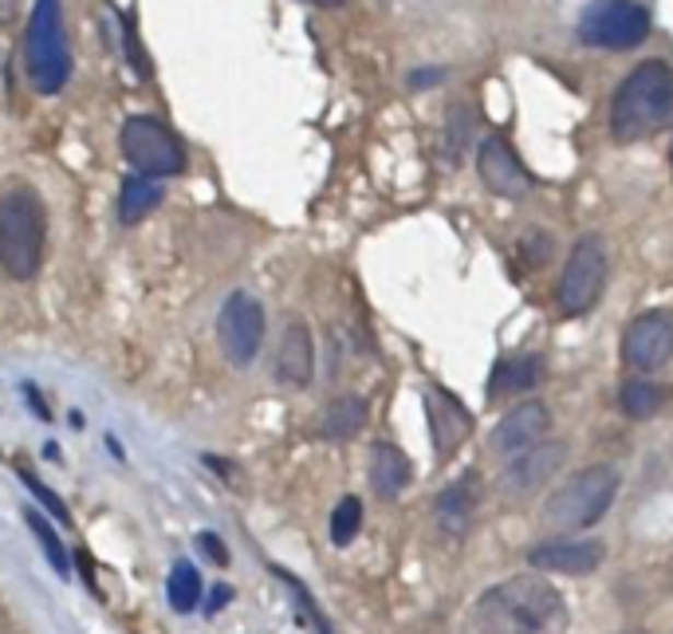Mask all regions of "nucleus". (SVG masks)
I'll return each mask as SVG.
<instances>
[{"label": "nucleus", "instance_id": "f257e3e1", "mask_svg": "<svg viewBox=\"0 0 673 634\" xmlns=\"http://www.w3.org/2000/svg\"><path fill=\"white\" fill-rule=\"evenodd\" d=\"M473 631L477 634H564L567 603L559 587L539 572L512 576L488 587L473 607Z\"/></svg>", "mask_w": 673, "mask_h": 634}, {"label": "nucleus", "instance_id": "f03ea898", "mask_svg": "<svg viewBox=\"0 0 673 634\" xmlns=\"http://www.w3.org/2000/svg\"><path fill=\"white\" fill-rule=\"evenodd\" d=\"M673 123V68L665 59H646L615 88L611 99V138L630 147Z\"/></svg>", "mask_w": 673, "mask_h": 634}, {"label": "nucleus", "instance_id": "7ed1b4c3", "mask_svg": "<svg viewBox=\"0 0 673 634\" xmlns=\"http://www.w3.org/2000/svg\"><path fill=\"white\" fill-rule=\"evenodd\" d=\"M48 249V209L36 186H9L0 194V273L28 284Z\"/></svg>", "mask_w": 673, "mask_h": 634}, {"label": "nucleus", "instance_id": "20e7f679", "mask_svg": "<svg viewBox=\"0 0 673 634\" xmlns=\"http://www.w3.org/2000/svg\"><path fill=\"white\" fill-rule=\"evenodd\" d=\"M20 56H24V76L36 88V95L51 99L68 88L71 44H68V28H63V0H36L32 4Z\"/></svg>", "mask_w": 673, "mask_h": 634}, {"label": "nucleus", "instance_id": "39448f33", "mask_svg": "<svg viewBox=\"0 0 673 634\" xmlns=\"http://www.w3.org/2000/svg\"><path fill=\"white\" fill-rule=\"evenodd\" d=\"M618 477L615 465H591V469H579L564 485L547 497V508H544V525L552 532H587V528H595L599 520L611 512L618 497Z\"/></svg>", "mask_w": 673, "mask_h": 634}, {"label": "nucleus", "instance_id": "423d86ee", "mask_svg": "<svg viewBox=\"0 0 673 634\" xmlns=\"http://www.w3.org/2000/svg\"><path fill=\"white\" fill-rule=\"evenodd\" d=\"M118 150H123V158H127V166L135 174L158 177V182L186 174L189 166L186 142L154 115H130L118 127Z\"/></svg>", "mask_w": 673, "mask_h": 634}, {"label": "nucleus", "instance_id": "0eeeda50", "mask_svg": "<svg viewBox=\"0 0 673 634\" xmlns=\"http://www.w3.org/2000/svg\"><path fill=\"white\" fill-rule=\"evenodd\" d=\"M606 241L599 233H587L571 244V253H567V264L564 273H559V288H556V300H559V312L579 320L603 300V288H606Z\"/></svg>", "mask_w": 673, "mask_h": 634}, {"label": "nucleus", "instance_id": "6e6552de", "mask_svg": "<svg viewBox=\"0 0 673 634\" xmlns=\"http://www.w3.org/2000/svg\"><path fill=\"white\" fill-rule=\"evenodd\" d=\"M650 36V12L638 0H587L579 39L603 51H630Z\"/></svg>", "mask_w": 673, "mask_h": 634}, {"label": "nucleus", "instance_id": "1a4fd4ad", "mask_svg": "<svg viewBox=\"0 0 673 634\" xmlns=\"http://www.w3.org/2000/svg\"><path fill=\"white\" fill-rule=\"evenodd\" d=\"M264 332H268V320H264V303L253 292H229L217 308V347L233 367H253L256 355L264 347Z\"/></svg>", "mask_w": 673, "mask_h": 634}, {"label": "nucleus", "instance_id": "9d476101", "mask_svg": "<svg viewBox=\"0 0 673 634\" xmlns=\"http://www.w3.org/2000/svg\"><path fill=\"white\" fill-rule=\"evenodd\" d=\"M477 174L488 194L508 197V201H520V197H527L532 186H536L527 166L520 162L517 147L504 135H485L477 142Z\"/></svg>", "mask_w": 673, "mask_h": 634}, {"label": "nucleus", "instance_id": "9b49d317", "mask_svg": "<svg viewBox=\"0 0 673 634\" xmlns=\"http://www.w3.org/2000/svg\"><path fill=\"white\" fill-rule=\"evenodd\" d=\"M623 359L630 371L654 374L673 359V315L670 312H642L623 332Z\"/></svg>", "mask_w": 673, "mask_h": 634}, {"label": "nucleus", "instance_id": "f8f14e48", "mask_svg": "<svg viewBox=\"0 0 673 634\" xmlns=\"http://www.w3.org/2000/svg\"><path fill=\"white\" fill-rule=\"evenodd\" d=\"M552 434V411H547L544 402H520L504 418L492 426V438H488V449L497 453V458H520L524 449L539 446L547 441Z\"/></svg>", "mask_w": 673, "mask_h": 634}, {"label": "nucleus", "instance_id": "ddd939ff", "mask_svg": "<svg viewBox=\"0 0 673 634\" xmlns=\"http://www.w3.org/2000/svg\"><path fill=\"white\" fill-rule=\"evenodd\" d=\"M564 461H567V441H539V446L524 449L520 458L508 461L500 485H504L508 497H527V493H536Z\"/></svg>", "mask_w": 673, "mask_h": 634}, {"label": "nucleus", "instance_id": "4468645a", "mask_svg": "<svg viewBox=\"0 0 673 634\" xmlns=\"http://www.w3.org/2000/svg\"><path fill=\"white\" fill-rule=\"evenodd\" d=\"M426 418H430V438L438 458L445 461L449 453H457L461 441L473 434V418L461 406V399L445 391V387H426Z\"/></svg>", "mask_w": 673, "mask_h": 634}, {"label": "nucleus", "instance_id": "2eb2a0df", "mask_svg": "<svg viewBox=\"0 0 673 634\" xmlns=\"http://www.w3.org/2000/svg\"><path fill=\"white\" fill-rule=\"evenodd\" d=\"M606 547L599 540H552L527 552V564L536 572H556V576H591L603 567Z\"/></svg>", "mask_w": 673, "mask_h": 634}, {"label": "nucleus", "instance_id": "dca6fc26", "mask_svg": "<svg viewBox=\"0 0 673 634\" xmlns=\"http://www.w3.org/2000/svg\"><path fill=\"white\" fill-rule=\"evenodd\" d=\"M315 374V339H312V327L303 320H288L280 335V347H276V379L283 387H295L303 391Z\"/></svg>", "mask_w": 673, "mask_h": 634}, {"label": "nucleus", "instance_id": "f3484780", "mask_svg": "<svg viewBox=\"0 0 673 634\" xmlns=\"http://www.w3.org/2000/svg\"><path fill=\"white\" fill-rule=\"evenodd\" d=\"M477 505H480V477L477 469L461 473L453 485L438 497V525L445 537H465L473 520H477Z\"/></svg>", "mask_w": 673, "mask_h": 634}, {"label": "nucleus", "instance_id": "a211bd4d", "mask_svg": "<svg viewBox=\"0 0 673 634\" xmlns=\"http://www.w3.org/2000/svg\"><path fill=\"white\" fill-rule=\"evenodd\" d=\"M410 477H414L410 458H406L394 441H374V449H371V488H374V497H382V500L398 497L402 488L410 485Z\"/></svg>", "mask_w": 673, "mask_h": 634}, {"label": "nucleus", "instance_id": "6ab92c4d", "mask_svg": "<svg viewBox=\"0 0 673 634\" xmlns=\"http://www.w3.org/2000/svg\"><path fill=\"white\" fill-rule=\"evenodd\" d=\"M539 379H544V355H536V351L512 355V359L497 362L492 382H488V399L524 394V391H532V387H539Z\"/></svg>", "mask_w": 673, "mask_h": 634}, {"label": "nucleus", "instance_id": "aec40b11", "mask_svg": "<svg viewBox=\"0 0 673 634\" xmlns=\"http://www.w3.org/2000/svg\"><path fill=\"white\" fill-rule=\"evenodd\" d=\"M162 186H158V177H147V174H130L123 177V186H118V224L123 229H135V224L147 221V214H154L162 206Z\"/></svg>", "mask_w": 673, "mask_h": 634}, {"label": "nucleus", "instance_id": "412c9836", "mask_svg": "<svg viewBox=\"0 0 673 634\" xmlns=\"http://www.w3.org/2000/svg\"><path fill=\"white\" fill-rule=\"evenodd\" d=\"M367 426V402L359 394H339L327 402V411L320 418V438L327 441H351L359 438V429Z\"/></svg>", "mask_w": 673, "mask_h": 634}, {"label": "nucleus", "instance_id": "4be33fe9", "mask_svg": "<svg viewBox=\"0 0 673 634\" xmlns=\"http://www.w3.org/2000/svg\"><path fill=\"white\" fill-rule=\"evenodd\" d=\"M206 596V584H201V572H197L194 560H177L166 576V599L174 615H194Z\"/></svg>", "mask_w": 673, "mask_h": 634}, {"label": "nucleus", "instance_id": "5701e85b", "mask_svg": "<svg viewBox=\"0 0 673 634\" xmlns=\"http://www.w3.org/2000/svg\"><path fill=\"white\" fill-rule=\"evenodd\" d=\"M24 525L32 528V537H36L39 552L48 556L51 572H56L59 579H68L71 576V552H68V544H63V537L56 532V525H51L39 508H24Z\"/></svg>", "mask_w": 673, "mask_h": 634}, {"label": "nucleus", "instance_id": "b1692460", "mask_svg": "<svg viewBox=\"0 0 673 634\" xmlns=\"http://www.w3.org/2000/svg\"><path fill=\"white\" fill-rule=\"evenodd\" d=\"M618 406H623L626 418H654L665 406V391L654 379H626L623 391H618Z\"/></svg>", "mask_w": 673, "mask_h": 634}, {"label": "nucleus", "instance_id": "393cba45", "mask_svg": "<svg viewBox=\"0 0 673 634\" xmlns=\"http://www.w3.org/2000/svg\"><path fill=\"white\" fill-rule=\"evenodd\" d=\"M272 576L280 579V584L288 587V591H292V603H295V611H300L303 623L312 626L315 634H335V631H332V623H327V615H323V611H320V603H315V596H312V591H308V587L300 584V579L288 576L283 567H272Z\"/></svg>", "mask_w": 673, "mask_h": 634}, {"label": "nucleus", "instance_id": "a878e982", "mask_svg": "<svg viewBox=\"0 0 673 634\" xmlns=\"http://www.w3.org/2000/svg\"><path fill=\"white\" fill-rule=\"evenodd\" d=\"M362 528V500L359 497H343L332 512V544L347 547Z\"/></svg>", "mask_w": 673, "mask_h": 634}, {"label": "nucleus", "instance_id": "bb28decb", "mask_svg": "<svg viewBox=\"0 0 673 634\" xmlns=\"http://www.w3.org/2000/svg\"><path fill=\"white\" fill-rule=\"evenodd\" d=\"M473 123H477V115L465 107V103H457V107H449V162H461V154H465L468 138H473Z\"/></svg>", "mask_w": 673, "mask_h": 634}, {"label": "nucleus", "instance_id": "cd10ccee", "mask_svg": "<svg viewBox=\"0 0 673 634\" xmlns=\"http://www.w3.org/2000/svg\"><path fill=\"white\" fill-rule=\"evenodd\" d=\"M20 481L28 485V493L39 500V505H44V512H48V517H56L63 528L71 525V512H68V505H63V497H59V493H51V488L44 485V481H36V473H28V469H20Z\"/></svg>", "mask_w": 673, "mask_h": 634}, {"label": "nucleus", "instance_id": "c85d7f7f", "mask_svg": "<svg viewBox=\"0 0 673 634\" xmlns=\"http://www.w3.org/2000/svg\"><path fill=\"white\" fill-rule=\"evenodd\" d=\"M197 547H201V552H206L217 567L229 564V547H224V540L217 537V532H197Z\"/></svg>", "mask_w": 673, "mask_h": 634}, {"label": "nucleus", "instance_id": "c756f323", "mask_svg": "<svg viewBox=\"0 0 673 634\" xmlns=\"http://www.w3.org/2000/svg\"><path fill=\"white\" fill-rule=\"evenodd\" d=\"M229 599H233V587H229V584L213 587V591H209L206 611H209V615H217V611H224V607H229Z\"/></svg>", "mask_w": 673, "mask_h": 634}, {"label": "nucleus", "instance_id": "7c9ffc66", "mask_svg": "<svg viewBox=\"0 0 673 634\" xmlns=\"http://www.w3.org/2000/svg\"><path fill=\"white\" fill-rule=\"evenodd\" d=\"M445 79V68H426V71H414L410 76V88H433Z\"/></svg>", "mask_w": 673, "mask_h": 634}, {"label": "nucleus", "instance_id": "2f4dec72", "mask_svg": "<svg viewBox=\"0 0 673 634\" xmlns=\"http://www.w3.org/2000/svg\"><path fill=\"white\" fill-rule=\"evenodd\" d=\"M16 16H20V0H0V28H9Z\"/></svg>", "mask_w": 673, "mask_h": 634}, {"label": "nucleus", "instance_id": "473e14b6", "mask_svg": "<svg viewBox=\"0 0 673 634\" xmlns=\"http://www.w3.org/2000/svg\"><path fill=\"white\" fill-rule=\"evenodd\" d=\"M303 4H312V9H343V0H303Z\"/></svg>", "mask_w": 673, "mask_h": 634}, {"label": "nucleus", "instance_id": "72a5a7b5", "mask_svg": "<svg viewBox=\"0 0 673 634\" xmlns=\"http://www.w3.org/2000/svg\"><path fill=\"white\" fill-rule=\"evenodd\" d=\"M626 634H638V631H626Z\"/></svg>", "mask_w": 673, "mask_h": 634}, {"label": "nucleus", "instance_id": "f704fd0d", "mask_svg": "<svg viewBox=\"0 0 673 634\" xmlns=\"http://www.w3.org/2000/svg\"><path fill=\"white\" fill-rule=\"evenodd\" d=\"M670 158H673V150H670Z\"/></svg>", "mask_w": 673, "mask_h": 634}]
</instances>
